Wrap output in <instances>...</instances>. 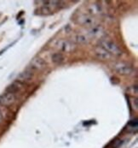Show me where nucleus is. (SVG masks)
Masks as SVG:
<instances>
[{"label":"nucleus","instance_id":"nucleus-1","mask_svg":"<svg viewBox=\"0 0 138 148\" xmlns=\"http://www.w3.org/2000/svg\"><path fill=\"white\" fill-rule=\"evenodd\" d=\"M100 46L106 50L112 56H121L122 51L118 45L108 39H102L100 41Z\"/></svg>","mask_w":138,"mask_h":148},{"label":"nucleus","instance_id":"nucleus-2","mask_svg":"<svg viewBox=\"0 0 138 148\" xmlns=\"http://www.w3.org/2000/svg\"><path fill=\"white\" fill-rule=\"evenodd\" d=\"M75 21L80 25L86 26V27H93L97 25V20L95 16H90V15H85V14H81L76 17Z\"/></svg>","mask_w":138,"mask_h":148},{"label":"nucleus","instance_id":"nucleus-3","mask_svg":"<svg viewBox=\"0 0 138 148\" xmlns=\"http://www.w3.org/2000/svg\"><path fill=\"white\" fill-rule=\"evenodd\" d=\"M112 68L116 73L121 75H131L134 72L130 65L124 63H115L112 65Z\"/></svg>","mask_w":138,"mask_h":148},{"label":"nucleus","instance_id":"nucleus-4","mask_svg":"<svg viewBox=\"0 0 138 148\" xmlns=\"http://www.w3.org/2000/svg\"><path fill=\"white\" fill-rule=\"evenodd\" d=\"M16 101V96L11 92H4L0 95V105L5 107H9L14 105Z\"/></svg>","mask_w":138,"mask_h":148},{"label":"nucleus","instance_id":"nucleus-5","mask_svg":"<svg viewBox=\"0 0 138 148\" xmlns=\"http://www.w3.org/2000/svg\"><path fill=\"white\" fill-rule=\"evenodd\" d=\"M56 47L63 52H71L75 50V45L67 40H59L56 43Z\"/></svg>","mask_w":138,"mask_h":148},{"label":"nucleus","instance_id":"nucleus-6","mask_svg":"<svg viewBox=\"0 0 138 148\" xmlns=\"http://www.w3.org/2000/svg\"><path fill=\"white\" fill-rule=\"evenodd\" d=\"M105 34L104 29L101 26H93L91 27H90V29L87 31V37L90 38H101L103 34Z\"/></svg>","mask_w":138,"mask_h":148},{"label":"nucleus","instance_id":"nucleus-7","mask_svg":"<svg viewBox=\"0 0 138 148\" xmlns=\"http://www.w3.org/2000/svg\"><path fill=\"white\" fill-rule=\"evenodd\" d=\"M94 53H95V56L98 58L99 60H101V61H107V60H110L112 59V55L109 54L106 50H104L102 47H101L100 45L95 47L94 49Z\"/></svg>","mask_w":138,"mask_h":148},{"label":"nucleus","instance_id":"nucleus-8","mask_svg":"<svg viewBox=\"0 0 138 148\" xmlns=\"http://www.w3.org/2000/svg\"><path fill=\"white\" fill-rule=\"evenodd\" d=\"M33 77H34V74L32 73V71L26 70V71L20 72L17 75V80L20 83H28L33 81Z\"/></svg>","mask_w":138,"mask_h":148},{"label":"nucleus","instance_id":"nucleus-9","mask_svg":"<svg viewBox=\"0 0 138 148\" xmlns=\"http://www.w3.org/2000/svg\"><path fill=\"white\" fill-rule=\"evenodd\" d=\"M47 66L46 62L42 59L41 58H34L32 61H31V67L33 69H36V70H44Z\"/></svg>","mask_w":138,"mask_h":148},{"label":"nucleus","instance_id":"nucleus-10","mask_svg":"<svg viewBox=\"0 0 138 148\" xmlns=\"http://www.w3.org/2000/svg\"><path fill=\"white\" fill-rule=\"evenodd\" d=\"M101 12V7L100 6V4L94 3H90L87 6V13L90 16H96L98 15Z\"/></svg>","mask_w":138,"mask_h":148},{"label":"nucleus","instance_id":"nucleus-11","mask_svg":"<svg viewBox=\"0 0 138 148\" xmlns=\"http://www.w3.org/2000/svg\"><path fill=\"white\" fill-rule=\"evenodd\" d=\"M73 41L76 44H79V45H84L89 42V38L87 37L86 34H77L73 36Z\"/></svg>","mask_w":138,"mask_h":148},{"label":"nucleus","instance_id":"nucleus-12","mask_svg":"<svg viewBox=\"0 0 138 148\" xmlns=\"http://www.w3.org/2000/svg\"><path fill=\"white\" fill-rule=\"evenodd\" d=\"M64 60H65V57L61 52L53 53L52 56H51V61L53 62V64L60 65V64H61L64 62Z\"/></svg>","mask_w":138,"mask_h":148},{"label":"nucleus","instance_id":"nucleus-13","mask_svg":"<svg viewBox=\"0 0 138 148\" xmlns=\"http://www.w3.org/2000/svg\"><path fill=\"white\" fill-rule=\"evenodd\" d=\"M20 89H21V86H20V83L19 82H14V83L10 85L7 87L6 90H7L8 92H11V93H14L15 94V92L20 91Z\"/></svg>","mask_w":138,"mask_h":148},{"label":"nucleus","instance_id":"nucleus-14","mask_svg":"<svg viewBox=\"0 0 138 148\" xmlns=\"http://www.w3.org/2000/svg\"><path fill=\"white\" fill-rule=\"evenodd\" d=\"M39 11L41 12L40 14H42V15H50V14H51V13H52V10H51V9H50V8H49V7H47V6L42 7V8L39 10Z\"/></svg>","mask_w":138,"mask_h":148},{"label":"nucleus","instance_id":"nucleus-15","mask_svg":"<svg viewBox=\"0 0 138 148\" xmlns=\"http://www.w3.org/2000/svg\"><path fill=\"white\" fill-rule=\"evenodd\" d=\"M137 126L138 123L137 119H133V120H131V121H130V122L128 123V127L132 128V129H134V128L137 129Z\"/></svg>","mask_w":138,"mask_h":148},{"label":"nucleus","instance_id":"nucleus-16","mask_svg":"<svg viewBox=\"0 0 138 148\" xmlns=\"http://www.w3.org/2000/svg\"><path fill=\"white\" fill-rule=\"evenodd\" d=\"M122 144V140L120 139H115L113 142H112V148H118L121 146Z\"/></svg>","mask_w":138,"mask_h":148},{"label":"nucleus","instance_id":"nucleus-17","mask_svg":"<svg viewBox=\"0 0 138 148\" xmlns=\"http://www.w3.org/2000/svg\"><path fill=\"white\" fill-rule=\"evenodd\" d=\"M129 92L131 93V94H135V95H137V86H132L129 88Z\"/></svg>","mask_w":138,"mask_h":148},{"label":"nucleus","instance_id":"nucleus-18","mask_svg":"<svg viewBox=\"0 0 138 148\" xmlns=\"http://www.w3.org/2000/svg\"><path fill=\"white\" fill-rule=\"evenodd\" d=\"M131 106H132V108H133L135 110H137L138 107L137 99H131Z\"/></svg>","mask_w":138,"mask_h":148},{"label":"nucleus","instance_id":"nucleus-19","mask_svg":"<svg viewBox=\"0 0 138 148\" xmlns=\"http://www.w3.org/2000/svg\"><path fill=\"white\" fill-rule=\"evenodd\" d=\"M2 121H3V115H2V113L0 111V123H2Z\"/></svg>","mask_w":138,"mask_h":148}]
</instances>
